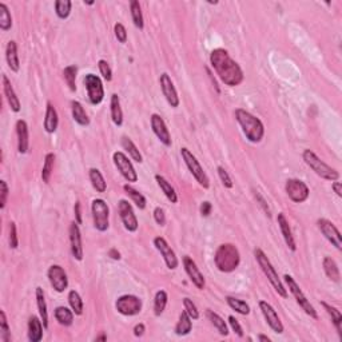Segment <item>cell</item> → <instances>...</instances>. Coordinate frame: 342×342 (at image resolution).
Wrapping results in <instances>:
<instances>
[{"label": "cell", "mask_w": 342, "mask_h": 342, "mask_svg": "<svg viewBox=\"0 0 342 342\" xmlns=\"http://www.w3.org/2000/svg\"><path fill=\"white\" fill-rule=\"evenodd\" d=\"M229 324H230V326H231V329L234 330V333L237 334L238 337H243L242 326L239 325L238 320H237L235 317H234V316H230L229 317Z\"/></svg>", "instance_id": "9f6ffc18"}, {"label": "cell", "mask_w": 342, "mask_h": 342, "mask_svg": "<svg viewBox=\"0 0 342 342\" xmlns=\"http://www.w3.org/2000/svg\"><path fill=\"white\" fill-rule=\"evenodd\" d=\"M98 67H99L100 74L103 75V78L106 79L107 82H110V80L113 79V71H111V68H110L109 63L102 59V61L98 62Z\"/></svg>", "instance_id": "f907efd6"}, {"label": "cell", "mask_w": 342, "mask_h": 342, "mask_svg": "<svg viewBox=\"0 0 342 342\" xmlns=\"http://www.w3.org/2000/svg\"><path fill=\"white\" fill-rule=\"evenodd\" d=\"M235 119L239 123V126L242 127V131L247 140H250L253 143H258L262 140L265 135V127L264 123L254 117L253 114L243 109L235 110Z\"/></svg>", "instance_id": "7a4b0ae2"}, {"label": "cell", "mask_w": 342, "mask_h": 342, "mask_svg": "<svg viewBox=\"0 0 342 342\" xmlns=\"http://www.w3.org/2000/svg\"><path fill=\"white\" fill-rule=\"evenodd\" d=\"M54 165H55V155L52 152H48L46 158H44L43 170H42V179L44 183L50 182V178L54 171Z\"/></svg>", "instance_id": "60d3db41"}, {"label": "cell", "mask_w": 342, "mask_h": 342, "mask_svg": "<svg viewBox=\"0 0 342 342\" xmlns=\"http://www.w3.org/2000/svg\"><path fill=\"white\" fill-rule=\"evenodd\" d=\"M48 281L51 286L55 289L58 293H63V291L68 287V278L66 274L65 269L59 266V265H52L47 272Z\"/></svg>", "instance_id": "5bb4252c"}, {"label": "cell", "mask_w": 342, "mask_h": 342, "mask_svg": "<svg viewBox=\"0 0 342 342\" xmlns=\"http://www.w3.org/2000/svg\"><path fill=\"white\" fill-rule=\"evenodd\" d=\"M79 223L76 221L71 222L69 225V243H71V253L76 261L83 260L82 234L79 230Z\"/></svg>", "instance_id": "ac0fdd59"}, {"label": "cell", "mask_w": 342, "mask_h": 342, "mask_svg": "<svg viewBox=\"0 0 342 342\" xmlns=\"http://www.w3.org/2000/svg\"><path fill=\"white\" fill-rule=\"evenodd\" d=\"M110 106H111V119H113L114 125L122 126V123H123V113H122L121 100H119V96L117 94L111 95Z\"/></svg>", "instance_id": "836d02e7"}, {"label": "cell", "mask_w": 342, "mask_h": 342, "mask_svg": "<svg viewBox=\"0 0 342 342\" xmlns=\"http://www.w3.org/2000/svg\"><path fill=\"white\" fill-rule=\"evenodd\" d=\"M322 266H324V270H325L326 275H328L330 281L340 282V278H341L340 269H338V265L336 264V261L332 257H325L324 261H322Z\"/></svg>", "instance_id": "f1b7e54d"}, {"label": "cell", "mask_w": 342, "mask_h": 342, "mask_svg": "<svg viewBox=\"0 0 342 342\" xmlns=\"http://www.w3.org/2000/svg\"><path fill=\"white\" fill-rule=\"evenodd\" d=\"M43 322L38 317L32 316L28 321V340L31 342H39L43 338Z\"/></svg>", "instance_id": "d4e9b609"}, {"label": "cell", "mask_w": 342, "mask_h": 342, "mask_svg": "<svg viewBox=\"0 0 342 342\" xmlns=\"http://www.w3.org/2000/svg\"><path fill=\"white\" fill-rule=\"evenodd\" d=\"M285 189L286 194L289 195V198H290L293 202H295V204H302V202H305V201L309 198V194H310V191H309V187L306 186V183L299 181V179H289V181L286 182Z\"/></svg>", "instance_id": "7c38bea8"}, {"label": "cell", "mask_w": 342, "mask_h": 342, "mask_svg": "<svg viewBox=\"0 0 342 342\" xmlns=\"http://www.w3.org/2000/svg\"><path fill=\"white\" fill-rule=\"evenodd\" d=\"M114 31H115V36L119 43H126L127 42V31H126L125 26L122 23H117L115 27H114Z\"/></svg>", "instance_id": "db71d44e"}, {"label": "cell", "mask_w": 342, "mask_h": 342, "mask_svg": "<svg viewBox=\"0 0 342 342\" xmlns=\"http://www.w3.org/2000/svg\"><path fill=\"white\" fill-rule=\"evenodd\" d=\"M115 308L123 316H135L142 310V299L133 294L122 295L117 299Z\"/></svg>", "instance_id": "30bf717a"}, {"label": "cell", "mask_w": 342, "mask_h": 342, "mask_svg": "<svg viewBox=\"0 0 342 342\" xmlns=\"http://www.w3.org/2000/svg\"><path fill=\"white\" fill-rule=\"evenodd\" d=\"M191 329H193V322H191L190 316L183 310L179 316L177 326H175V334L177 336H187L191 332Z\"/></svg>", "instance_id": "1f68e13d"}, {"label": "cell", "mask_w": 342, "mask_h": 342, "mask_svg": "<svg viewBox=\"0 0 342 342\" xmlns=\"http://www.w3.org/2000/svg\"><path fill=\"white\" fill-rule=\"evenodd\" d=\"M74 211H75V219H76V222L80 225V223L83 222V219H82V210H80V202H79V201L75 202Z\"/></svg>", "instance_id": "91938a15"}, {"label": "cell", "mask_w": 342, "mask_h": 342, "mask_svg": "<svg viewBox=\"0 0 342 342\" xmlns=\"http://www.w3.org/2000/svg\"><path fill=\"white\" fill-rule=\"evenodd\" d=\"M181 155H182L183 160H185V163H186L187 169L190 170L193 177L197 179V182L200 183L204 189H208V187H210L208 177L206 175V173L204 171V167L201 166V163L198 162V159L195 158L194 154H193L189 148L182 147L181 148Z\"/></svg>", "instance_id": "8992f818"}, {"label": "cell", "mask_w": 342, "mask_h": 342, "mask_svg": "<svg viewBox=\"0 0 342 342\" xmlns=\"http://www.w3.org/2000/svg\"><path fill=\"white\" fill-rule=\"evenodd\" d=\"M226 302H227V305L233 310H235L239 314H242V316H247L250 313V306L245 301H242V299L234 298V297H226Z\"/></svg>", "instance_id": "f35d334b"}, {"label": "cell", "mask_w": 342, "mask_h": 342, "mask_svg": "<svg viewBox=\"0 0 342 342\" xmlns=\"http://www.w3.org/2000/svg\"><path fill=\"white\" fill-rule=\"evenodd\" d=\"M122 146H123V148H125L126 151L129 152V155L133 158V160L138 162V163H142L143 162L142 154L139 152V150L137 148V146H135L134 142H133L130 138L123 137V138H122Z\"/></svg>", "instance_id": "8d00e7d4"}, {"label": "cell", "mask_w": 342, "mask_h": 342, "mask_svg": "<svg viewBox=\"0 0 342 342\" xmlns=\"http://www.w3.org/2000/svg\"><path fill=\"white\" fill-rule=\"evenodd\" d=\"M160 87H162V91H163V95H165L166 100L169 102V104L171 107H178L179 106V96H178V92L175 90V86H174L173 80L170 78L169 75L162 74L159 78Z\"/></svg>", "instance_id": "d6986e66"}, {"label": "cell", "mask_w": 342, "mask_h": 342, "mask_svg": "<svg viewBox=\"0 0 342 342\" xmlns=\"http://www.w3.org/2000/svg\"><path fill=\"white\" fill-rule=\"evenodd\" d=\"M8 198V186L5 181H0V208H4Z\"/></svg>", "instance_id": "11a10c76"}, {"label": "cell", "mask_w": 342, "mask_h": 342, "mask_svg": "<svg viewBox=\"0 0 342 342\" xmlns=\"http://www.w3.org/2000/svg\"><path fill=\"white\" fill-rule=\"evenodd\" d=\"M207 317L208 320L211 321L212 325L215 326V329L219 332L221 336H227V334H229V329H227V325H226L225 320H223L219 314L214 313L212 310H207Z\"/></svg>", "instance_id": "74e56055"}, {"label": "cell", "mask_w": 342, "mask_h": 342, "mask_svg": "<svg viewBox=\"0 0 342 342\" xmlns=\"http://www.w3.org/2000/svg\"><path fill=\"white\" fill-rule=\"evenodd\" d=\"M113 159L118 171L122 174V177L125 178L127 182H137L138 181V174L135 171L131 160H129V158L126 156V154H123L122 151L114 152Z\"/></svg>", "instance_id": "8fae6325"}, {"label": "cell", "mask_w": 342, "mask_h": 342, "mask_svg": "<svg viewBox=\"0 0 342 342\" xmlns=\"http://www.w3.org/2000/svg\"><path fill=\"white\" fill-rule=\"evenodd\" d=\"M84 86H86L90 103L96 106V104H99L103 100L104 88L103 83H102L99 76H96L95 74H87L84 76Z\"/></svg>", "instance_id": "9c48e42d"}, {"label": "cell", "mask_w": 342, "mask_h": 342, "mask_svg": "<svg viewBox=\"0 0 342 342\" xmlns=\"http://www.w3.org/2000/svg\"><path fill=\"white\" fill-rule=\"evenodd\" d=\"M154 219H155V222L158 223V225L165 226L166 215H165V211H163V208L155 207V210H154Z\"/></svg>", "instance_id": "6f0895ef"}, {"label": "cell", "mask_w": 342, "mask_h": 342, "mask_svg": "<svg viewBox=\"0 0 342 342\" xmlns=\"http://www.w3.org/2000/svg\"><path fill=\"white\" fill-rule=\"evenodd\" d=\"M5 59H7V65L11 68V71L17 72L20 68V62H19V55H17V46L16 42H8L7 47H5Z\"/></svg>", "instance_id": "484cf974"}, {"label": "cell", "mask_w": 342, "mask_h": 342, "mask_svg": "<svg viewBox=\"0 0 342 342\" xmlns=\"http://www.w3.org/2000/svg\"><path fill=\"white\" fill-rule=\"evenodd\" d=\"M16 135H17V150L20 154H26L28 151V126L26 121L16 122Z\"/></svg>", "instance_id": "603a6c76"}, {"label": "cell", "mask_w": 342, "mask_h": 342, "mask_svg": "<svg viewBox=\"0 0 342 342\" xmlns=\"http://www.w3.org/2000/svg\"><path fill=\"white\" fill-rule=\"evenodd\" d=\"M183 266H185V270H186L187 275L191 279V282L194 283L198 289H205V285H206V281H205L204 274L201 273L200 269L197 266L193 258H190L189 256H186L183 258Z\"/></svg>", "instance_id": "44dd1931"}, {"label": "cell", "mask_w": 342, "mask_h": 342, "mask_svg": "<svg viewBox=\"0 0 342 342\" xmlns=\"http://www.w3.org/2000/svg\"><path fill=\"white\" fill-rule=\"evenodd\" d=\"M68 303L69 306H71V309H72V312L76 314V316H80L83 313V301H82V297L79 295L78 291L75 290H71L68 293Z\"/></svg>", "instance_id": "bcb514c9"}, {"label": "cell", "mask_w": 342, "mask_h": 342, "mask_svg": "<svg viewBox=\"0 0 342 342\" xmlns=\"http://www.w3.org/2000/svg\"><path fill=\"white\" fill-rule=\"evenodd\" d=\"M12 27V16L9 13L8 7L4 3H0V28L3 31L11 30Z\"/></svg>", "instance_id": "ee69618b"}, {"label": "cell", "mask_w": 342, "mask_h": 342, "mask_svg": "<svg viewBox=\"0 0 342 342\" xmlns=\"http://www.w3.org/2000/svg\"><path fill=\"white\" fill-rule=\"evenodd\" d=\"M155 181L158 182V186L160 187V190L163 191V194L166 195V198H167L171 204H177L178 195L177 193H175V190H174V187L171 186V183H170L165 177L159 175V174L155 175Z\"/></svg>", "instance_id": "83f0119b"}, {"label": "cell", "mask_w": 342, "mask_h": 342, "mask_svg": "<svg viewBox=\"0 0 342 342\" xmlns=\"http://www.w3.org/2000/svg\"><path fill=\"white\" fill-rule=\"evenodd\" d=\"M90 181H91L92 187L95 189L98 193H104L106 189H107V185H106V181H104L103 175L98 169H91L90 170Z\"/></svg>", "instance_id": "d590c367"}, {"label": "cell", "mask_w": 342, "mask_h": 342, "mask_svg": "<svg viewBox=\"0 0 342 342\" xmlns=\"http://www.w3.org/2000/svg\"><path fill=\"white\" fill-rule=\"evenodd\" d=\"M130 9H131V16H133V22H134L135 27L139 28V30H143L144 27V23H143V15L142 9H140V4L137 0H133L130 3Z\"/></svg>", "instance_id": "b9f144b4"}, {"label": "cell", "mask_w": 342, "mask_h": 342, "mask_svg": "<svg viewBox=\"0 0 342 342\" xmlns=\"http://www.w3.org/2000/svg\"><path fill=\"white\" fill-rule=\"evenodd\" d=\"M36 303H38V309H39L40 320L43 322L44 328L48 326V313H47V303L44 298V291L42 287H36Z\"/></svg>", "instance_id": "d6a6232c"}, {"label": "cell", "mask_w": 342, "mask_h": 342, "mask_svg": "<svg viewBox=\"0 0 342 342\" xmlns=\"http://www.w3.org/2000/svg\"><path fill=\"white\" fill-rule=\"evenodd\" d=\"M76 72H78V68L76 66L71 65L67 66L65 69H63V78H65L66 83L71 91H75L76 90V84H75V80H76Z\"/></svg>", "instance_id": "7bdbcfd3"}, {"label": "cell", "mask_w": 342, "mask_h": 342, "mask_svg": "<svg viewBox=\"0 0 342 342\" xmlns=\"http://www.w3.org/2000/svg\"><path fill=\"white\" fill-rule=\"evenodd\" d=\"M71 111H72V118L74 121L80 126H88L90 125V119L88 115L86 114L84 109H83L82 103H79L78 100H74L71 103Z\"/></svg>", "instance_id": "f546056e"}, {"label": "cell", "mask_w": 342, "mask_h": 342, "mask_svg": "<svg viewBox=\"0 0 342 342\" xmlns=\"http://www.w3.org/2000/svg\"><path fill=\"white\" fill-rule=\"evenodd\" d=\"M214 262L219 272L231 273L238 268L239 262H241L238 249L234 246L233 243H223L215 251Z\"/></svg>", "instance_id": "3957f363"}, {"label": "cell", "mask_w": 342, "mask_h": 342, "mask_svg": "<svg viewBox=\"0 0 342 342\" xmlns=\"http://www.w3.org/2000/svg\"><path fill=\"white\" fill-rule=\"evenodd\" d=\"M0 340L3 342H9L11 340V332H9L8 321L4 310L0 312Z\"/></svg>", "instance_id": "c3c4849f"}, {"label": "cell", "mask_w": 342, "mask_h": 342, "mask_svg": "<svg viewBox=\"0 0 342 342\" xmlns=\"http://www.w3.org/2000/svg\"><path fill=\"white\" fill-rule=\"evenodd\" d=\"M256 197H257V200L260 201L261 206H262V208H264V210H265V212H266L269 217H270V208H269L268 204H266V201H265L264 198H262V195H261L260 193H256Z\"/></svg>", "instance_id": "94428289"}, {"label": "cell", "mask_w": 342, "mask_h": 342, "mask_svg": "<svg viewBox=\"0 0 342 342\" xmlns=\"http://www.w3.org/2000/svg\"><path fill=\"white\" fill-rule=\"evenodd\" d=\"M211 208H212L211 204L206 201V202H204V204L201 205V214H202L204 217H208V215H210V212H211Z\"/></svg>", "instance_id": "680465c9"}, {"label": "cell", "mask_w": 342, "mask_h": 342, "mask_svg": "<svg viewBox=\"0 0 342 342\" xmlns=\"http://www.w3.org/2000/svg\"><path fill=\"white\" fill-rule=\"evenodd\" d=\"M17 246H19V239H17L16 225H15V222H11L9 223V247L17 249Z\"/></svg>", "instance_id": "f5cc1de1"}, {"label": "cell", "mask_w": 342, "mask_h": 342, "mask_svg": "<svg viewBox=\"0 0 342 342\" xmlns=\"http://www.w3.org/2000/svg\"><path fill=\"white\" fill-rule=\"evenodd\" d=\"M183 306H185V312L190 316L191 320H198L200 318V312L194 305V302L190 298L183 299Z\"/></svg>", "instance_id": "681fc988"}, {"label": "cell", "mask_w": 342, "mask_h": 342, "mask_svg": "<svg viewBox=\"0 0 342 342\" xmlns=\"http://www.w3.org/2000/svg\"><path fill=\"white\" fill-rule=\"evenodd\" d=\"M109 257H111L113 260H121V253H119L117 249H110Z\"/></svg>", "instance_id": "e7e4bbea"}, {"label": "cell", "mask_w": 342, "mask_h": 342, "mask_svg": "<svg viewBox=\"0 0 342 342\" xmlns=\"http://www.w3.org/2000/svg\"><path fill=\"white\" fill-rule=\"evenodd\" d=\"M154 246H155L156 250L162 254L166 265H167V268H169L170 270H175V269L178 268V258L177 256H175L173 249H171V246L166 242V239L162 238V237H155V238H154Z\"/></svg>", "instance_id": "2e32d148"}, {"label": "cell", "mask_w": 342, "mask_h": 342, "mask_svg": "<svg viewBox=\"0 0 342 342\" xmlns=\"http://www.w3.org/2000/svg\"><path fill=\"white\" fill-rule=\"evenodd\" d=\"M260 309L262 314H264L265 320L268 322V325L272 328V330L278 334L283 333V325H282L281 320H279V317H278L277 312L274 310L273 306L269 302H266V301H260Z\"/></svg>", "instance_id": "e0dca14e"}, {"label": "cell", "mask_w": 342, "mask_h": 342, "mask_svg": "<svg viewBox=\"0 0 342 342\" xmlns=\"http://www.w3.org/2000/svg\"><path fill=\"white\" fill-rule=\"evenodd\" d=\"M123 189H125V191L129 194V197H130L131 200L134 201V204L138 206L140 210H143V208L146 207V204H147V201H146V198L143 197L139 191H137L134 189V187H131L130 185H125L123 186Z\"/></svg>", "instance_id": "f6af8a7d"}, {"label": "cell", "mask_w": 342, "mask_h": 342, "mask_svg": "<svg viewBox=\"0 0 342 342\" xmlns=\"http://www.w3.org/2000/svg\"><path fill=\"white\" fill-rule=\"evenodd\" d=\"M217 170H218V175H219L222 183H223V186L227 187V189H231V187L234 186V183H233V181H231V178H230L229 173L225 170V167L218 166Z\"/></svg>", "instance_id": "816d5d0a"}, {"label": "cell", "mask_w": 342, "mask_h": 342, "mask_svg": "<svg viewBox=\"0 0 342 342\" xmlns=\"http://www.w3.org/2000/svg\"><path fill=\"white\" fill-rule=\"evenodd\" d=\"M283 278H285V282H286V285H287V287H289V290H290V293L295 298L297 303L299 305V308L302 309L303 312L306 313L308 316L312 317L313 320H317V318H318V314H317L316 309L313 308V305L309 302V299L306 298V295L303 294V291L299 289L298 283L294 281V278L291 277V275H289V274H286Z\"/></svg>", "instance_id": "52a82bcc"}, {"label": "cell", "mask_w": 342, "mask_h": 342, "mask_svg": "<svg viewBox=\"0 0 342 342\" xmlns=\"http://www.w3.org/2000/svg\"><path fill=\"white\" fill-rule=\"evenodd\" d=\"M321 305L324 306V309L326 310V313H328V314L330 316V318H332V321H333L334 326H336V329H337L338 336L342 338V314H341V312H340L337 308H334V306L329 305V303L324 302V301L321 302Z\"/></svg>", "instance_id": "4dcf8cb0"}, {"label": "cell", "mask_w": 342, "mask_h": 342, "mask_svg": "<svg viewBox=\"0 0 342 342\" xmlns=\"http://www.w3.org/2000/svg\"><path fill=\"white\" fill-rule=\"evenodd\" d=\"M258 340H260V341L270 342V338H269L268 336H264V334H260V336H258Z\"/></svg>", "instance_id": "03108f58"}, {"label": "cell", "mask_w": 342, "mask_h": 342, "mask_svg": "<svg viewBox=\"0 0 342 342\" xmlns=\"http://www.w3.org/2000/svg\"><path fill=\"white\" fill-rule=\"evenodd\" d=\"M119 215H121V219L125 225L126 230H129L131 233H134L138 230V219H137V215L134 214V210H133V206L131 204H129V201L121 200L119 201Z\"/></svg>", "instance_id": "9a60e30c"}, {"label": "cell", "mask_w": 342, "mask_h": 342, "mask_svg": "<svg viewBox=\"0 0 342 342\" xmlns=\"http://www.w3.org/2000/svg\"><path fill=\"white\" fill-rule=\"evenodd\" d=\"M169 297L165 290H159L155 294V299H154V314L156 317H159L162 313L165 312L166 305H167Z\"/></svg>", "instance_id": "ab89813d"}, {"label": "cell", "mask_w": 342, "mask_h": 342, "mask_svg": "<svg viewBox=\"0 0 342 342\" xmlns=\"http://www.w3.org/2000/svg\"><path fill=\"white\" fill-rule=\"evenodd\" d=\"M210 63L215 69L218 78L226 86L235 87L243 82V71L235 61L230 58L229 52L223 48H215L210 54Z\"/></svg>", "instance_id": "6da1fadb"}, {"label": "cell", "mask_w": 342, "mask_h": 342, "mask_svg": "<svg viewBox=\"0 0 342 342\" xmlns=\"http://www.w3.org/2000/svg\"><path fill=\"white\" fill-rule=\"evenodd\" d=\"M99 340H100V341H106V340H107V337H106L104 334H102L100 337H96V341H99Z\"/></svg>", "instance_id": "003e7915"}, {"label": "cell", "mask_w": 342, "mask_h": 342, "mask_svg": "<svg viewBox=\"0 0 342 342\" xmlns=\"http://www.w3.org/2000/svg\"><path fill=\"white\" fill-rule=\"evenodd\" d=\"M302 158L305 160V163L318 175V177L324 178L326 181H332L336 182L340 179V173L337 170L330 167L329 165H326L324 160H321L318 156L312 151V150H305L302 154Z\"/></svg>", "instance_id": "5b68a950"}, {"label": "cell", "mask_w": 342, "mask_h": 342, "mask_svg": "<svg viewBox=\"0 0 342 342\" xmlns=\"http://www.w3.org/2000/svg\"><path fill=\"white\" fill-rule=\"evenodd\" d=\"M59 125V118H58L57 109L51 103H47V110H46V118H44V130L48 134H54Z\"/></svg>", "instance_id": "4316f807"}, {"label": "cell", "mask_w": 342, "mask_h": 342, "mask_svg": "<svg viewBox=\"0 0 342 342\" xmlns=\"http://www.w3.org/2000/svg\"><path fill=\"white\" fill-rule=\"evenodd\" d=\"M72 3L69 0H58L55 1V12L59 19H67L71 13Z\"/></svg>", "instance_id": "7dc6e473"}, {"label": "cell", "mask_w": 342, "mask_h": 342, "mask_svg": "<svg viewBox=\"0 0 342 342\" xmlns=\"http://www.w3.org/2000/svg\"><path fill=\"white\" fill-rule=\"evenodd\" d=\"M277 222H278V226H279V229H281L282 237H283V239H285L287 247H289L291 251H295L297 250V245H295L294 237H293V233H291L289 222H287V219H286L283 212H279V214H278Z\"/></svg>", "instance_id": "7402d4cb"}, {"label": "cell", "mask_w": 342, "mask_h": 342, "mask_svg": "<svg viewBox=\"0 0 342 342\" xmlns=\"http://www.w3.org/2000/svg\"><path fill=\"white\" fill-rule=\"evenodd\" d=\"M254 256H256V260L257 262H258V265H260V268L262 269V272H264L265 275L268 277L270 283L273 285L275 291L281 295L282 298H286V297H287V289H285V286L282 283L281 278L278 277L275 269L273 268V265L269 261L266 254H265L261 249H256V250H254Z\"/></svg>", "instance_id": "277c9868"}, {"label": "cell", "mask_w": 342, "mask_h": 342, "mask_svg": "<svg viewBox=\"0 0 342 342\" xmlns=\"http://www.w3.org/2000/svg\"><path fill=\"white\" fill-rule=\"evenodd\" d=\"M74 314L75 313L72 310H69L68 308L66 306H59V308L55 309V318L57 321L63 326H69L72 325L74 322Z\"/></svg>", "instance_id": "e575fe53"}, {"label": "cell", "mask_w": 342, "mask_h": 342, "mask_svg": "<svg viewBox=\"0 0 342 342\" xmlns=\"http://www.w3.org/2000/svg\"><path fill=\"white\" fill-rule=\"evenodd\" d=\"M92 218H94V226L99 231H106L109 229V215L110 208L103 200H94L91 204Z\"/></svg>", "instance_id": "ba28073f"}, {"label": "cell", "mask_w": 342, "mask_h": 342, "mask_svg": "<svg viewBox=\"0 0 342 342\" xmlns=\"http://www.w3.org/2000/svg\"><path fill=\"white\" fill-rule=\"evenodd\" d=\"M332 187H333L334 193H336V194H337L338 197L341 198V197H342V183L341 182H337V181H336V182H334L333 185H332Z\"/></svg>", "instance_id": "be15d7a7"}, {"label": "cell", "mask_w": 342, "mask_h": 342, "mask_svg": "<svg viewBox=\"0 0 342 342\" xmlns=\"http://www.w3.org/2000/svg\"><path fill=\"white\" fill-rule=\"evenodd\" d=\"M1 80H3V90H4V95L7 98L9 107H11L13 113H19L20 111V100H19V98L15 94L12 84L9 82V79L7 78V75H3Z\"/></svg>", "instance_id": "cb8c5ba5"}, {"label": "cell", "mask_w": 342, "mask_h": 342, "mask_svg": "<svg viewBox=\"0 0 342 342\" xmlns=\"http://www.w3.org/2000/svg\"><path fill=\"white\" fill-rule=\"evenodd\" d=\"M144 330H146L144 325H143V324H138V325L134 328V336L135 337H142L143 334H144Z\"/></svg>", "instance_id": "6125c7cd"}, {"label": "cell", "mask_w": 342, "mask_h": 342, "mask_svg": "<svg viewBox=\"0 0 342 342\" xmlns=\"http://www.w3.org/2000/svg\"><path fill=\"white\" fill-rule=\"evenodd\" d=\"M151 129L154 131V134L158 137V139L165 146H167V147L171 146V135L169 133V129H167L165 121L158 114H152L151 115Z\"/></svg>", "instance_id": "ffe728a7"}, {"label": "cell", "mask_w": 342, "mask_h": 342, "mask_svg": "<svg viewBox=\"0 0 342 342\" xmlns=\"http://www.w3.org/2000/svg\"><path fill=\"white\" fill-rule=\"evenodd\" d=\"M317 225H318V229L321 230V233L324 234V237H325L337 250H341V233L338 231V229L336 227V225H334L333 222H330L329 219H325V218H321V219L317 221Z\"/></svg>", "instance_id": "4fadbf2b"}]
</instances>
